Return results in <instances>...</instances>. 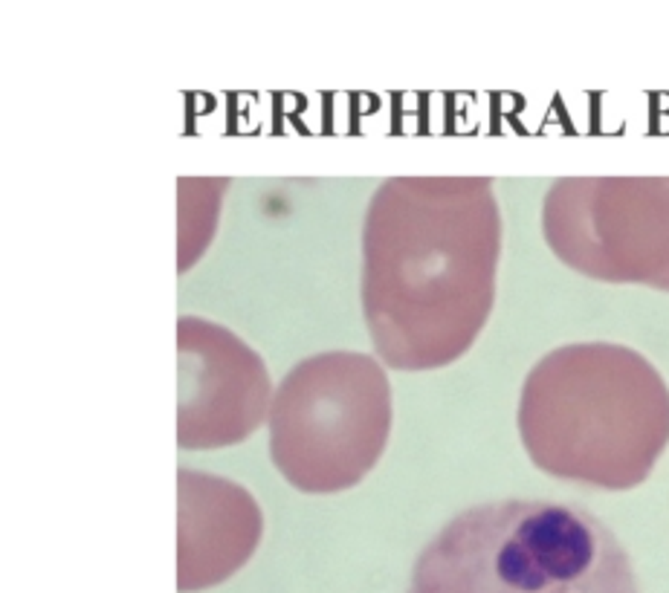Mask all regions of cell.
<instances>
[{
	"label": "cell",
	"instance_id": "obj_1",
	"mask_svg": "<svg viewBox=\"0 0 669 593\" xmlns=\"http://www.w3.org/2000/svg\"><path fill=\"white\" fill-rule=\"evenodd\" d=\"M519 434L533 463L553 477L634 489L669 446V385L623 344H568L525 380Z\"/></svg>",
	"mask_w": 669,
	"mask_h": 593
},
{
	"label": "cell",
	"instance_id": "obj_2",
	"mask_svg": "<svg viewBox=\"0 0 669 593\" xmlns=\"http://www.w3.org/2000/svg\"><path fill=\"white\" fill-rule=\"evenodd\" d=\"M406 593H641V582L614 530L582 504L501 498L440 526Z\"/></svg>",
	"mask_w": 669,
	"mask_h": 593
},
{
	"label": "cell",
	"instance_id": "obj_3",
	"mask_svg": "<svg viewBox=\"0 0 669 593\" xmlns=\"http://www.w3.org/2000/svg\"><path fill=\"white\" fill-rule=\"evenodd\" d=\"M542 223L577 272L669 292V177L559 179Z\"/></svg>",
	"mask_w": 669,
	"mask_h": 593
}]
</instances>
